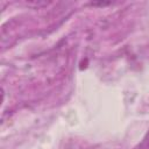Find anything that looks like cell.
Returning a JSON list of instances; mask_svg holds the SVG:
<instances>
[{
  "label": "cell",
  "instance_id": "cell-1",
  "mask_svg": "<svg viewBox=\"0 0 149 149\" xmlns=\"http://www.w3.org/2000/svg\"><path fill=\"white\" fill-rule=\"evenodd\" d=\"M136 149H149V132L147 133V135L144 136L143 141L139 144V147Z\"/></svg>",
  "mask_w": 149,
  "mask_h": 149
}]
</instances>
